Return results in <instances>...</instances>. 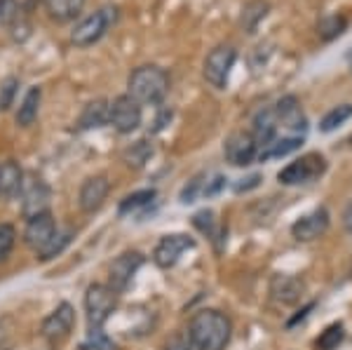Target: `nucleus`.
<instances>
[{
	"mask_svg": "<svg viewBox=\"0 0 352 350\" xmlns=\"http://www.w3.org/2000/svg\"><path fill=\"white\" fill-rule=\"evenodd\" d=\"M232 325L219 310H200L190 318L188 336L200 350H226L230 343Z\"/></svg>",
	"mask_w": 352,
	"mask_h": 350,
	"instance_id": "nucleus-1",
	"label": "nucleus"
},
{
	"mask_svg": "<svg viewBox=\"0 0 352 350\" xmlns=\"http://www.w3.org/2000/svg\"><path fill=\"white\" fill-rule=\"evenodd\" d=\"M127 89H129V97H132L134 101L155 106L167 97L169 76H167V71L160 69V66H155V64L139 66V69H134L132 76H129Z\"/></svg>",
	"mask_w": 352,
	"mask_h": 350,
	"instance_id": "nucleus-2",
	"label": "nucleus"
},
{
	"mask_svg": "<svg viewBox=\"0 0 352 350\" xmlns=\"http://www.w3.org/2000/svg\"><path fill=\"white\" fill-rule=\"evenodd\" d=\"M118 19V8L116 5H104L101 10H96L94 14H89L87 19H82L76 26V31L71 33V41L76 47H89V45L99 43L106 36V31L116 24Z\"/></svg>",
	"mask_w": 352,
	"mask_h": 350,
	"instance_id": "nucleus-3",
	"label": "nucleus"
},
{
	"mask_svg": "<svg viewBox=\"0 0 352 350\" xmlns=\"http://www.w3.org/2000/svg\"><path fill=\"white\" fill-rule=\"evenodd\" d=\"M235 59H237V50L232 47V45H217V47L207 54V59H204V66H202L204 80L217 89H226L230 71H232V66H235Z\"/></svg>",
	"mask_w": 352,
	"mask_h": 350,
	"instance_id": "nucleus-4",
	"label": "nucleus"
},
{
	"mask_svg": "<svg viewBox=\"0 0 352 350\" xmlns=\"http://www.w3.org/2000/svg\"><path fill=\"white\" fill-rule=\"evenodd\" d=\"M327 172V160L320 153H308L300 155L298 160H294L292 165H287L277 174V182L285 186H300V184H310L315 179H320Z\"/></svg>",
	"mask_w": 352,
	"mask_h": 350,
	"instance_id": "nucleus-5",
	"label": "nucleus"
},
{
	"mask_svg": "<svg viewBox=\"0 0 352 350\" xmlns=\"http://www.w3.org/2000/svg\"><path fill=\"white\" fill-rule=\"evenodd\" d=\"M118 306V296L109 285H89L85 294V310H87L89 327H101L111 318Z\"/></svg>",
	"mask_w": 352,
	"mask_h": 350,
	"instance_id": "nucleus-6",
	"label": "nucleus"
},
{
	"mask_svg": "<svg viewBox=\"0 0 352 350\" xmlns=\"http://www.w3.org/2000/svg\"><path fill=\"white\" fill-rule=\"evenodd\" d=\"M141 104L134 101L129 94H120L109 104V125H113L120 134H129L134 132L136 127L141 125Z\"/></svg>",
	"mask_w": 352,
	"mask_h": 350,
	"instance_id": "nucleus-7",
	"label": "nucleus"
},
{
	"mask_svg": "<svg viewBox=\"0 0 352 350\" xmlns=\"http://www.w3.org/2000/svg\"><path fill=\"white\" fill-rule=\"evenodd\" d=\"M277 118V127L287 129L289 137H303L308 132V118H305L303 109H300V101L294 94H287L272 106Z\"/></svg>",
	"mask_w": 352,
	"mask_h": 350,
	"instance_id": "nucleus-8",
	"label": "nucleus"
},
{
	"mask_svg": "<svg viewBox=\"0 0 352 350\" xmlns=\"http://www.w3.org/2000/svg\"><path fill=\"white\" fill-rule=\"evenodd\" d=\"M21 212L26 219H33L38 214H45L50 207V186L38 177H24L21 184Z\"/></svg>",
	"mask_w": 352,
	"mask_h": 350,
	"instance_id": "nucleus-9",
	"label": "nucleus"
},
{
	"mask_svg": "<svg viewBox=\"0 0 352 350\" xmlns=\"http://www.w3.org/2000/svg\"><path fill=\"white\" fill-rule=\"evenodd\" d=\"M223 155L230 165L247 167L258 157V146L254 141L252 132H232L223 141Z\"/></svg>",
	"mask_w": 352,
	"mask_h": 350,
	"instance_id": "nucleus-10",
	"label": "nucleus"
},
{
	"mask_svg": "<svg viewBox=\"0 0 352 350\" xmlns=\"http://www.w3.org/2000/svg\"><path fill=\"white\" fill-rule=\"evenodd\" d=\"M192 247H195V240H192L190 235H184V233L164 235V238L157 242L155 252H153V261L160 268H172L186 252L192 250Z\"/></svg>",
	"mask_w": 352,
	"mask_h": 350,
	"instance_id": "nucleus-11",
	"label": "nucleus"
},
{
	"mask_svg": "<svg viewBox=\"0 0 352 350\" xmlns=\"http://www.w3.org/2000/svg\"><path fill=\"white\" fill-rule=\"evenodd\" d=\"M144 266V256L139 252H124L109 268V287L113 292H122L129 287V282L134 280L136 270Z\"/></svg>",
	"mask_w": 352,
	"mask_h": 350,
	"instance_id": "nucleus-12",
	"label": "nucleus"
},
{
	"mask_svg": "<svg viewBox=\"0 0 352 350\" xmlns=\"http://www.w3.org/2000/svg\"><path fill=\"white\" fill-rule=\"evenodd\" d=\"M54 235H56V221L52 214L45 212V214H38V217L28 219L26 230H24V242L31 250L41 252L43 247L50 245V240H52Z\"/></svg>",
	"mask_w": 352,
	"mask_h": 350,
	"instance_id": "nucleus-13",
	"label": "nucleus"
},
{
	"mask_svg": "<svg viewBox=\"0 0 352 350\" xmlns=\"http://www.w3.org/2000/svg\"><path fill=\"white\" fill-rule=\"evenodd\" d=\"M76 325V310H73L71 303H61L56 306L54 313H50L47 318L43 320V336L50 338V341H56V338H64L68 336V331L73 329Z\"/></svg>",
	"mask_w": 352,
	"mask_h": 350,
	"instance_id": "nucleus-14",
	"label": "nucleus"
},
{
	"mask_svg": "<svg viewBox=\"0 0 352 350\" xmlns=\"http://www.w3.org/2000/svg\"><path fill=\"white\" fill-rule=\"evenodd\" d=\"M327 228H329V212L324 207H320V210L300 217L298 221L292 226V235L300 242H310V240H317L320 235H324Z\"/></svg>",
	"mask_w": 352,
	"mask_h": 350,
	"instance_id": "nucleus-15",
	"label": "nucleus"
},
{
	"mask_svg": "<svg viewBox=\"0 0 352 350\" xmlns=\"http://www.w3.org/2000/svg\"><path fill=\"white\" fill-rule=\"evenodd\" d=\"M111 190V182L106 177H89L87 182L80 186V195H78V202H80V210L92 214L104 205L106 195Z\"/></svg>",
	"mask_w": 352,
	"mask_h": 350,
	"instance_id": "nucleus-16",
	"label": "nucleus"
},
{
	"mask_svg": "<svg viewBox=\"0 0 352 350\" xmlns=\"http://www.w3.org/2000/svg\"><path fill=\"white\" fill-rule=\"evenodd\" d=\"M270 294L280 303H298L300 294H303V282L294 275H275L270 280Z\"/></svg>",
	"mask_w": 352,
	"mask_h": 350,
	"instance_id": "nucleus-17",
	"label": "nucleus"
},
{
	"mask_svg": "<svg viewBox=\"0 0 352 350\" xmlns=\"http://www.w3.org/2000/svg\"><path fill=\"white\" fill-rule=\"evenodd\" d=\"M277 118H275V111L272 109H263L256 113V118H254V129H252V137L256 141L258 151L265 149L268 144L277 139Z\"/></svg>",
	"mask_w": 352,
	"mask_h": 350,
	"instance_id": "nucleus-18",
	"label": "nucleus"
},
{
	"mask_svg": "<svg viewBox=\"0 0 352 350\" xmlns=\"http://www.w3.org/2000/svg\"><path fill=\"white\" fill-rule=\"evenodd\" d=\"M21 184H24V172L16 165L14 160H5L0 162V195L12 197L21 190Z\"/></svg>",
	"mask_w": 352,
	"mask_h": 350,
	"instance_id": "nucleus-19",
	"label": "nucleus"
},
{
	"mask_svg": "<svg viewBox=\"0 0 352 350\" xmlns=\"http://www.w3.org/2000/svg\"><path fill=\"white\" fill-rule=\"evenodd\" d=\"M80 129H96L109 125V101L104 99H94L85 106V111L80 113V120H78Z\"/></svg>",
	"mask_w": 352,
	"mask_h": 350,
	"instance_id": "nucleus-20",
	"label": "nucleus"
},
{
	"mask_svg": "<svg viewBox=\"0 0 352 350\" xmlns=\"http://www.w3.org/2000/svg\"><path fill=\"white\" fill-rule=\"evenodd\" d=\"M41 99L43 92L41 87H31L26 92V97L21 99L19 109H16V125L19 127H31L38 118V111H41Z\"/></svg>",
	"mask_w": 352,
	"mask_h": 350,
	"instance_id": "nucleus-21",
	"label": "nucleus"
},
{
	"mask_svg": "<svg viewBox=\"0 0 352 350\" xmlns=\"http://www.w3.org/2000/svg\"><path fill=\"white\" fill-rule=\"evenodd\" d=\"M300 144H303V137H282V139H275L272 144H268L265 149L258 151L256 160L268 162V160H275V157H285L289 153H294V151H298Z\"/></svg>",
	"mask_w": 352,
	"mask_h": 350,
	"instance_id": "nucleus-22",
	"label": "nucleus"
},
{
	"mask_svg": "<svg viewBox=\"0 0 352 350\" xmlns=\"http://www.w3.org/2000/svg\"><path fill=\"white\" fill-rule=\"evenodd\" d=\"M85 0H45V10L54 21H71L82 12Z\"/></svg>",
	"mask_w": 352,
	"mask_h": 350,
	"instance_id": "nucleus-23",
	"label": "nucleus"
},
{
	"mask_svg": "<svg viewBox=\"0 0 352 350\" xmlns=\"http://www.w3.org/2000/svg\"><path fill=\"white\" fill-rule=\"evenodd\" d=\"M268 10H270V5L263 3V0H252L249 5H244L242 19H240V24H242L244 31H247V33H256L258 24L265 19V17H268Z\"/></svg>",
	"mask_w": 352,
	"mask_h": 350,
	"instance_id": "nucleus-24",
	"label": "nucleus"
},
{
	"mask_svg": "<svg viewBox=\"0 0 352 350\" xmlns=\"http://www.w3.org/2000/svg\"><path fill=\"white\" fill-rule=\"evenodd\" d=\"M345 28H348V19H345L343 14H327L317 21V36L324 43H331L333 38L345 33Z\"/></svg>",
	"mask_w": 352,
	"mask_h": 350,
	"instance_id": "nucleus-25",
	"label": "nucleus"
},
{
	"mask_svg": "<svg viewBox=\"0 0 352 350\" xmlns=\"http://www.w3.org/2000/svg\"><path fill=\"white\" fill-rule=\"evenodd\" d=\"M350 118H352V104H340V106L331 109L324 118H322L320 132H324V134L333 132V129H338L345 120H350Z\"/></svg>",
	"mask_w": 352,
	"mask_h": 350,
	"instance_id": "nucleus-26",
	"label": "nucleus"
},
{
	"mask_svg": "<svg viewBox=\"0 0 352 350\" xmlns=\"http://www.w3.org/2000/svg\"><path fill=\"white\" fill-rule=\"evenodd\" d=\"M151 155H153V146L146 139H141L124 151V162L132 165V167H144Z\"/></svg>",
	"mask_w": 352,
	"mask_h": 350,
	"instance_id": "nucleus-27",
	"label": "nucleus"
},
{
	"mask_svg": "<svg viewBox=\"0 0 352 350\" xmlns=\"http://www.w3.org/2000/svg\"><path fill=\"white\" fill-rule=\"evenodd\" d=\"M155 188H146V190H136V193L127 195L124 200L120 202V214H127V212H134L139 207H146L155 200Z\"/></svg>",
	"mask_w": 352,
	"mask_h": 350,
	"instance_id": "nucleus-28",
	"label": "nucleus"
},
{
	"mask_svg": "<svg viewBox=\"0 0 352 350\" xmlns=\"http://www.w3.org/2000/svg\"><path fill=\"white\" fill-rule=\"evenodd\" d=\"M204 184H207V174H195V177L190 179L188 184L181 188V195H179V200L184 202V205H190V202H195L197 197H202L204 195Z\"/></svg>",
	"mask_w": 352,
	"mask_h": 350,
	"instance_id": "nucleus-29",
	"label": "nucleus"
},
{
	"mask_svg": "<svg viewBox=\"0 0 352 350\" xmlns=\"http://www.w3.org/2000/svg\"><path fill=\"white\" fill-rule=\"evenodd\" d=\"M71 238H73V230H64V233H59V230H56V235L50 240V245L43 247V250L38 252V259H41V261H50V259H54L56 254L64 252V247L71 242Z\"/></svg>",
	"mask_w": 352,
	"mask_h": 350,
	"instance_id": "nucleus-30",
	"label": "nucleus"
},
{
	"mask_svg": "<svg viewBox=\"0 0 352 350\" xmlns=\"http://www.w3.org/2000/svg\"><path fill=\"white\" fill-rule=\"evenodd\" d=\"M345 338V331H343V325H331L327 327L324 331L317 338V348L320 350H336Z\"/></svg>",
	"mask_w": 352,
	"mask_h": 350,
	"instance_id": "nucleus-31",
	"label": "nucleus"
},
{
	"mask_svg": "<svg viewBox=\"0 0 352 350\" xmlns=\"http://www.w3.org/2000/svg\"><path fill=\"white\" fill-rule=\"evenodd\" d=\"M85 350H116V343L106 336V331L101 327H89L87 341H85Z\"/></svg>",
	"mask_w": 352,
	"mask_h": 350,
	"instance_id": "nucleus-32",
	"label": "nucleus"
},
{
	"mask_svg": "<svg viewBox=\"0 0 352 350\" xmlns=\"http://www.w3.org/2000/svg\"><path fill=\"white\" fill-rule=\"evenodd\" d=\"M16 242V230L12 223H0V261L10 256Z\"/></svg>",
	"mask_w": 352,
	"mask_h": 350,
	"instance_id": "nucleus-33",
	"label": "nucleus"
},
{
	"mask_svg": "<svg viewBox=\"0 0 352 350\" xmlns=\"http://www.w3.org/2000/svg\"><path fill=\"white\" fill-rule=\"evenodd\" d=\"M16 87H19V80H16L14 76H10L3 80V85H0V111H8L10 106H12Z\"/></svg>",
	"mask_w": 352,
	"mask_h": 350,
	"instance_id": "nucleus-34",
	"label": "nucleus"
},
{
	"mask_svg": "<svg viewBox=\"0 0 352 350\" xmlns=\"http://www.w3.org/2000/svg\"><path fill=\"white\" fill-rule=\"evenodd\" d=\"M192 226H195V228L200 230V233H204V235H209V238H212V235H214V226H217L214 212L212 210L197 212L195 217H192Z\"/></svg>",
	"mask_w": 352,
	"mask_h": 350,
	"instance_id": "nucleus-35",
	"label": "nucleus"
},
{
	"mask_svg": "<svg viewBox=\"0 0 352 350\" xmlns=\"http://www.w3.org/2000/svg\"><path fill=\"white\" fill-rule=\"evenodd\" d=\"M164 350H200L188 334H176L164 343Z\"/></svg>",
	"mask_w": 352,
	"mask_h": 350,
	"instance_id": "nucleus-36",
	"label": "nucleus"
},
{
	"mask_svg": "<svg viewBox=\"0 0 352 350\" xmlns=\"http://www.w3.org/2000/svg\"><path fill=\"white\" fill-rule=\"evenodd\" d=\"M226 182H228V179H226L223 174H214L212 179L207 177V184H204V195H202V197H214V195H219L221 190L226 188Z\"/></svg>",
	"mask_w": 352,
	"mask_h": 350,
	"instance_id": "nucleus-37",
	"label": "nucleus"
},
{
	"mask_svg": "<svg viewBox=\"0 0 352 350\" xmlns=\"http://www.w3.org/2000/svg\"><path fill=\"white\" fill-rule=\"evenodd\" d=\"M19 8H16V0H0V21L10 24L12 19H16Z\"/></svg>",
	"mask_w": 352,
	"mask_h": 350,
	"instance_id": "nucleus-38",
	"label": "nucleus"
},
{
	"mask_svg": "<svg viewBox=\"0 0 352 350\" xmlns=\"http://www.w3.org/2000/svg\"><path fill=\"white\" fill-rule=\"evenodd\" d=\"M261 182H263V177H261V174H252V177L242 179L240 184H235V193H247V190L256 188Z\"/></svg>",
	"mask_w": 352,
	"mask_h": 350,
	"instance_id": "nucleus-39",
	"label": "nucleus"
},
{
	"mask_svg": "<svg viewBox=\"0 0 352 350\" xmlns=\"http://www.w3.org/2000/svg\"><path fill=\"white\" fill-rule=\"evenodd\" d=\"M343 226L348 233H352V202H348V207L343 210Z\"/></svg>",
	"mask_w": 352,
	"mask_h": 350,
	"instance_id": "nucleus-40",
	"label": "nucleus"
},
{
	"mask_svg": "<svg viewBox=\"0 0 352 350\" xmlns=\"http://www.w3.org/2000/svg\"><path fill=\"white\" fill-rule=\"evenodd\" d=\"M312 308H315V303H308V306H305L303 310H300V315H296V318H294V320H289V327L298 325V322H300V320H305V318H308V313H310V310H312Z\"/></svg>",
	"mask_w": 352,
	"mask_h": 350,
	"instance_id": "nucleus-41",
	"label": "nucleus"
},
{
	"mask_svg": "<svg viewBox=\"0 0 352 350\" xmlns=\"http://www.w3.org/2000/svg\"><path fill=\"white\" fill-rule=\"evenodd\" d=\"M348 64H350V71H352V50L348 52Z\"/></svg>",
	"mask_w": 352,
	"mask_h": 350,
	"instance_id": "nucleus-42",
	"label": "nucleus"
}]
</instances>
